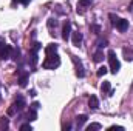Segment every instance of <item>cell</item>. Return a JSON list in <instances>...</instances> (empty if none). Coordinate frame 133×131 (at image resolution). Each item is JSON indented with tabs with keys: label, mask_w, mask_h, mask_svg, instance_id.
Instances as JSON below:
<instances>
[{
	"label": "cell",
	"mask_w": 133,
	"mask_h": 131,
	"mask_svg": "<svg viewBox=\"0 0 133 131\" xmlns=\"http://www.w3.org/2000/svg\"><path fill=\"white\" fill-rule=\"evenodd\" d=\"M71 60H73V63L76 66V76H77V77H84V76H85V71H84V66L81 63V60H79L76 56H71Z\"/></svg>",
	"instance_id": "277c9868"
},
{
	"label": "cell",
	"mask_w": 133,
	"mask_h": 131,
	"mask_svg": "<svg viewBox=\"0 0 133 131\" xmlns=\"http://www.w3.org/2000/svg\"><path fill=\"white\" fill-rule=\"evenodd\" d=\"M91 31H93L95 34H99L101 33V26L99 25H93V26H91Z\"/></svg>",
	"instance_id": "484cf974"
},
{
	"label": "cell",
	"mask_w": 133,
	"mask_h": 131,
	"mask_svg": "<svg viewBox=\"0 0 133 131\" xmlns=\"http://www.w3.org/2000/svg\"><path fill=\"white\" fill-rule=\"evenodd\" d=\"M59 65H61V59H59L57 53H54V54H46V57L42 63V68L43 69H54Z\"/></svg>",
	"instance_id": "6da1fadb"
},
{
	"label": "cell",
	"mask_w": 133,
	"mask_h": 131,
	"mask_svg": "<svg viewBox=\"0 0 133 131\" xmlns=\"http://www.w3.org/2000/svg\"><path fill=\"white\" fill-rule=\"evenodd\" d=\"M17 111H23L25 110V106H26V102H25V99L23 96H20V94H17V97L14 100V105H12Z\"/></svg>",
	"instance_id": "5b68a950"
},
{
	"label": "cell",
	"mask_w": 133,
	"mask_h": 131,
	"mask_svg": "<svg viewBox=\"0 0 133 131\" xmlns=\"http://www.w3.org/2000/svg\"><path fill=\"white\" fill-rule=\"evenodd\" d=\"M107 71H108V69H107L105 66H101L99 69H98V72H96V74H98V77H102V76H105V74H107Z\"/></svg>",
	"instance_id": "cb8c5ba5"
},
{
	"label": "cell",
	"mask_w": 133,
	"mask_h": 131,
	"mask_svg": "<svg viewBox=\"0 0 133 131\" xmlns=\"http://www.w3.org/2000/svg\"><path fill=\"white\" fill-rule=\"evenodd\" d=\"M71 35V22L70 20H65L64 25H62V39L64 40H68Z\"/></svg>",
	"instance_id": "52a82bcc"
},
{
	"label": "cell",
	"mask_w": 133,
	"mask_h": 131,
	"mask_svg": "<svg viewBox=\"0 0 133 131\" xmlns=\"http://www.w3.org/2000/svg\"><path fill=\"white\" fill-rule=\"evenodd\" d=\"M36 119H37V110H36V108H33V106H30L28 120H30V122H33V120H36Z\"/></svg>",
	"instance_id": "e0dca14e"
},
{
	"label": "cell",
	"mask_w": 133,
	"mask_h": 131,
	"mask_svg": "<svg viewBox=\"0 0 133 131\" xmlns=\"http://www.w3.org/2000/svg\"><path fill=\"white\" fill-rule=\"evenodd\" d=\"M42 45L40 43H34L33 48H31V66L37 65V60H39V51H40Z\"/></svg>",
	"instance_id": "3957f363"
},
{
	"label": "cell",
	"mask_w": 133,
	"mask_h": 131,
	"mask_svg": "<svg viewBox=\"0 0 133 131\" xmlns=\"http://www.w3.org/2000/svg\"><path fill=\"white\" fill-rule=\"evenodd\" d=\"M8 127H9V119L5 117V116H2L0 117V131L8 130Z\"/></svg>",
	"instance_id": "4fadbf2b"
},
{
	"label": "cell",
	"mask_w": 133,
	"mask_h": 131,
	"mask_svg": "<svg viewBox=\"0 0 133 131\" xmlns=\"http://www.w3.org/2000/svg\"><path fill=\"white\" fill-rule=\"evenodd\" d=\"M122 54H124V59H125V60H129V62H132L133 60V51L132 49L124 48V49H122Z\"/></svg>",
	"instance_id": "2e32d148"
},
{
	"label": "cell",
	"mask_w": 133,
	"mask_h": 131,
	"mask_svg": "<svg viewBox=\"0 0 133 131\" xmlns=\"http://www.w3.org/2000/svg\"><path fill=\"white\" fill-rule=\"evenodd\" d=\"M107 59H108V63H110V71H111L113 74H116V72L121 69V63H119V60H118L115 51H108Z\"/></svg>",
	"instance_id": "7a4b0ae2"
},
{
	"label": "cell",
	"mask_w": 133,
	"mask_h": 131,
	"mask_svg": "<svg viewBox=\"0 0 133 131\" xmlns=\"http://www.w3.org/2000/svg\"><path fill=\"white\" fill-rule=\"evenodd\" d=\"M11 54H12V46L5 43V46L0 49V59H2V60H6V59L11 57Z\"/></svg>",
	"instance_id": "8992f818"
},
{
	"label": "cell",
	"mask_w": 133,
	"mask_h": 131,
	"mask_svg": "<svg viewBox=\"0 0 133 131\" xmlns=\"http://www.w3.org/2000/svg\"><path fill=\"white\" fill-rule=\"evenodd\" d=\"M93 60H95V62H98V63L104 60V53H102L101 49H98V51L95 53V56H93Z\"/></svg>",
	"instance_id": "d6986e66"
},
{
	"label": "cell",
	"mask_w": 133,
	"mask_h": 131,
	"mask_svg": "<svg viewBox=\"0 0 133 131\" xmlns=\"http://www.w3.org/2000/svg\"><path fill=\"white\" fill-rule=\"evenodd\" d=\"M82 39H84V37H82V34L79 33V31H77V33H73V45H74V46H79L81 42H82Z\"/></svg>",
	"instance_id": "5bb4252c"
},
{
	"label": "cell",
	"mask_w": 133,
	"mask_h": 131,
	"mask_svg": "<svg viewBox=\"0 0 133 131\" xmlns=\"http://www.w3.org/2000/svg\"><path fill=\"white\" fill-rule=\"evenodd\" d=\"M101 91H102L104 94H108V96H111V94H113V90L110 88V82H104V83L101 85Z\"/></svg>",
	"instance_id": "8fae6325"
},
{
	"label": "cell",
	"mask_w": 133,
	"mask_h": 131,
	"mask_svg": "<svg viewBox=\"0 0 133 131\" xmlns=\"http://www.w3.org/2000/svg\"><path fill=\"white\" fill-rule=\"evenodd\" d=\"M20 130H22V131H25V130L31 131V125H30V123H23V125H20Z\"/></svg>",
	"instance_id": "4316f807"
},
{
	"label": "cell",
	"mask_w": 133,
	"mask_h": 131,
	"mask_svg": "<svg viewBox=\"0 0 133 131\" xmlns=\"http://www.w3.org/2000/svg\"><path fill=\"white\" fill-rule=\"evenodd\" d=\"M16 111H17V110H16L14 106H11V108H8V116H14V114H16Z\"/></svg>",
	"instance_id": "f1b7e54d"
},
{
	"label": "cell",
	"mask_w": 133,
	"mask_h": 131,
	"mask_svg": "<svg viewBox=\"0 0 133 131\" xmlns=\"http://www.w3.org/2000/svg\"><path fill=\"white\" fill-rule=\"evenodd\" d=\"M3 46H5V42H3V40H0V49H2Z\"/></svg>",
	"instance_id": "d6a6232c"
},
{
	"label": "cell",
	"mask_w": 133,
	"mask_h": 131,
	"mask_svg": "<svg viewBox=\"0 0 133 131\" xmlns=\"http://www.w3.org/2000/svg\"><path fill=\"white\" fill-rule=\"evenodd\" d=\"M70 128H71V125H70V123H65V125H64V127H62V130H70Z\"/></svg>",
	"instance_id": "4dcf8cb0"
},
{
	"label": "cell",
	"mask_w": 133,
	"mask_h": 131,
	"mask_svg": "<svg viewBox=\"0 0 133 131\" xmlns=\"http://www.w3.org/2000/svg\"><path fill=\"white\" fill-rule=\"evenodd\" d=\"M31 106L36 108V110H39V106H40V105H39V102H34V103H31Z\"/></svg>",
	"instance_id": "f546056e"
},
{
	"label": "cell",
	"mask_w": 133,
	"mask_h": 131,
	"mask_svg": "<svg viewBox=\"0 0 133 131\" xmlns=\"http://www.w3.org/2000/svg\"><path fill=\"white\" fill-rule=\"evenodd\" d=\"M130 9H133V0H132V3H130Z\"/></svg>",
	"instance_id": "836d02e7"
},
{
	"label": "cell",
	"mask_w": 133,
	"mask_h": 131,
	"mask_svg": "<svg viewBox=\"0 0 133 131\" xmlns=\"http://www.w3.org/2000/svg\"><path fill=\"white\" fill-rule=\"evenodd\" d=\"M108 17H110V20H111V25L116 28V25H118V22H119V17H118V16H115V14H110Z\"/></svg>",
	"instance_id": "44dd1931"
},
{
	"label": "cell",
	"mask_w": 133,
	"mask_h": 131,
	"mask_svg": "<svg viewBox=\"0 0 133 131\" xmlns=\"http://www.w3.org/2000/svg\"><path fill=\"white\" fill-rule=\"evenodd\" d=\"M28 83V72L26 71H19V85L22 88H25Z\"/></svg>",
	"instance_id": "ba28073f"
},
{
	"label": "cell",
	"mask_w": 133,
	"mask_h": 131,
	"mask_svg": "<svg viewBox=\"0 0 133 131\" xmlns=\"http://www.w3.org/2000/svg\"><path fill=\"white\" fill-rule=\"evenodd\" d=\"M107 43H108V42H107V39H99V40L96 42V45H98V48H99V49L105 48V46H107Z\"/></svg>",
	"instance_id": "ffe728a7"
},
{
	"label": "cell",
	"mask_w": 133,
	"mask_h": 131,
	"mask_svg": "<svg viewBox=\"0 0 133 131\" xmlns=\"http://www.w3.org/2000/svg\"><path fill=\"white\" fill-rule=\"evenodd\" d=\"M54 53H57V45L56 43H50L45 48V54H54Z\"/></svg>",
	"instance_id": "9a60e30c"
},
{
	"label": "cell",
	"mask_w": 133,
	"mask_h": 131,
	"mask_svg": "<svg viewBox=\"0 0 133 131\" xmlns=\"http://www.w3.org/2000/svg\"><path fill=\"white\" fill-rule=\"evenodd\" d=\"M108 130H110V131H113V130H119V131H124V127H119V125H113V127H110Z\"/></svg>",
	"instance_id": "83f0119b"
},
{
	"label": "cell",
	"mask_w": 133,
	"mask_h": 131,
	"mask_svg": "<svg viewBox=\"0 0 133 131\" xmlns=\"http://www.w3.org/2000/svg\"><path fill=\"white\" fill-rule=\"evenodd\" d=\"M87 119H88V117H87L85 114H81V116H77V117H76V123H77V127L81 128V127H82V125L87 122Z\"/></svg>",
	"instance_id": "ac0fdd59"
},
{
	"label": "cell",
	"mask_w": 133,
	"mask_h": 131,
	"mask_svg": "<svg viewBox=\"0 0 133 131\" xmlns=\"http://www.w3.org/2000/svg\"><path fill=\"white\" fill-rule=\"evenodd\" d=\"M91 2H93V0H79V3H77V12H79V14H82V12H84V9H82V8L90 6V5H91Z\"/></svg>",
	"instance_id": "30bf717a"
},
{
	"label": "cell",
	"mask_w": 133,
	"mask_h": 131,
	"mask_svg": "<svg viewBox=\"0 0 133 131\" xmlns=\"http://www.w3.org/2000/svg\"><path fill=\"white\" fill-rule=\"evenodd\" d=\"M57 26V20L56 19H50L48 20V28H50V31H53V28H56Z\"/></svg>",
	"instance_id": "7402d4cb"
},
{
	"label": "cell",
	"mask_w": 133,
	"mask_h": 131,
	"mask_svg": "<svg viewBox=\"0 0 133 131\" xmlns=\"http://www.w3.org/2000/svg\"><path fill=\"white\" fill-rule=\"evenodd\" d=\"M19 56H20V51H19V49H12V54H11V57H12L14 60H17V59H19Z\"/></svg>",
	"instance_id": "d4e9b609"
},
{
	"label": "cell",
	"mask_w": 133,
	"mask_h": 131,
	"mask_svg": "<svg viewBox=\"0 0 133 131\" xmlns=\"http://www.w3.org/2000/svg\"><path fill=\"white\" fill-rule=\"evenodd\" d=\"M102 127H101V123H91V125H88L87 127V131H93V130H101Z\"/></svg>",
	"instance_id": "603a6c76"
},
{
	"label": "cell",
	"mask_w": 133,
	"mask_h": 131,
	"mask_svg": "<svg viewBox=\"0 0 133 131\" xmlns=\"http://www.w3.org/2000/svg\"><path fill=\"white\" fill-rule=\"evenodd\" d=\"M19 2H20V3H22V5H28V3H30V2H31V0H19Z\"/></svg>",
	"instance_id": "1f68e13d"
},
{
	"label": "cell",
	"mask_w": 133,
	"mask_h": 131,
	"mask_svg": "<svg viewBox=\"0 0 133 131\" xmlns=\"http://www.w3.org/2000/svg\"><path fill=\"white\" fill-rule=\"evenodd\" d=\"M88 105H90L91 110H98L99 108V99L96 97V96H91L90 100H88Z\"/></svg>",
	"instance_id": "7c38bea8"
},
{
	"label": "cell",
	"mask_w": 133,
	"mask_h": 131,
	"mask_svg": "<svg viewBox=\"0 0 133 131\" xmlns=\"http://www.w3.org/2000/svg\"><path fill=\"white\" fill-rule=\"evenodd\" d=\"M116 28H118L121 33H125V31H127V28H129V20H125V19H119V22H118Z\"/></svg>",
	"instance_id": "9c48e42d"
}]
</instances>
